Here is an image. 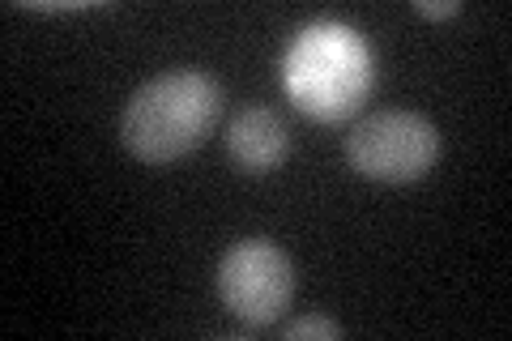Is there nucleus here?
Here are the masks:
<instances>
[{
	"label": "nucleus",
	"mask_w": 512,
	"mask_h": 341,
	"mask_svg": "<svg viewBox=\"0 0 512 341\" xmlns=\"http://www.w3.org/2000/svg\"><path fill=\"white\" fill-rule=\"evenodd\" d=\"M414 9H419L423 18H457V13H461L457 0H444V5H431V0H419Z\"/></svg>",
	"instance_id": "nucleus-6"
},
{
	"label": "nucleus",
	"mask_w": 512,
	"mask_h": 341,
	"mask_svg": "<svg viewBox=\"0 0 512 341\" xmlns=\"http://www.w3.org/2000/svg\"><path fill=\"white\" fill-rule=\"evenodd\" d=\"M218 299L248 329H269L295 299V265L278 243L239 239L222 252Z\"/></svg>",
	"instance_id": "nucleus-3"
},
{
	"label": "nucleus",
	"mask_w": 512,
	"mask_h": 341,
	"mask_svg": "<svg viewBox=\"0 0 512 341\" xmlns=\"http://www.w3.org/2000/svg\"><path fill=\"white\" fill-rule=\"evenodd\" d=\"M282 337H286V341H308V337L338 341V337H342V324L329 320V316H303V320H295V324H286Z\"/></svg>",
	"instance_id": "nucleus-5"
},
{
	"label": "nucleus",
	"mask_w": 512,
	"mask_h": 341,
	"mask_svg": "<svg viewBox=\"0 0 512 341\" xmlns=\"http://www.w3.org/2000/svg\"><path fill=\"white\" fill-rule=\"evenodd\" d=\"M227 154L244 175H269L291 154V133H286L278 111L244 107L227 128Z\"/></svg>",
	"instance_id": "nucleus-4"
},
{
	"label": "nucleus",
	"mask_w": 512,
	"mask_h": 341,
	"mask_svg": "<svg viewBox=\"0 0 512 341\" xmlns=\"http://www.w3.org/2000/svg\"><path fill=\"white\" fill-rule=\"evenodd\" d=\"M440 133L419 111H380L350 128L346 162L372 184H414L436 167Z\"/></svg>",
	"instance_id": "nucleus-2"
},
{
	"label": "nucleus",
	"mask_w": 512,
	"mask_h": 341,
	"mask_svg": "<svg viewBox=\"0 0 512 341\" xmlns=\"http://www.w3.org/2000/svg\"><path fill=\"white\" fill-rule=\"evenodd\" d=\"M222 111V86L201 69H175L146 81L120 116V137L128 154L163 167L192 154L214 133Z\"/></svg>",
	"instance_id": "nucleus-1"
}]
</instances>
